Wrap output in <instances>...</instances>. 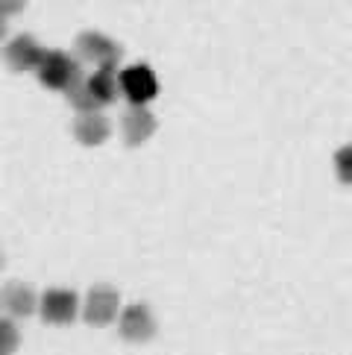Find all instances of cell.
Returning <instances> with one entry per match:
<instances>
[{
	"label": "cell",
	"mask_w": 352,
	"mask_h": 355,
	"mask_svg": "<svg viewBox=\"0 0 352 355\" xmlns=\"http://www.w3.org/2000/svg\"><path fill=\"white\" fill-rule=\"evenodd\" d=\"M39 83L47 85V88H56V92H68L77 83H82L80 77V62L71 59L68 53H62V50H47L42 65H39Z\"/></svg>",
	"instance_id": "6da1fadb"
},
{
	"label": "cell",
	"mask_w": 352,
	"mask_h": 355,
	"mask_svg": "<svg viewBox=\"0 0 352 355\" xmlns=\"http://www.w3.org/2000/svg\"><path fill=\"white\" fill-rule=\"evenodd\" d=\"M77 56L82 62H91L97 68H109L115 71L118 59H121V47L106 39L103 33H94V30H85L77 35Z\"/></svg>",
	"instance_id": "7a4b0ae2"
},
{
	"label": "cell",
	"mask_w": 352,
	"mask_h": 355,
	"mask_svg": "<svg viewBox=\"0 0 352 355\" xmlns=\"http://www.w3.org/2000/svg\"><path fill=\"white\" fill-rule=\"evenodd\" d=\"M121 92L132 106H147L159 94V80L147 65H130L121 71Z\"/></svg>",
	"instance_id": "3957f363"
},
{
	"label": "cell",
	"mask_w": 352,
	"mask_h": 355,
	"mask_svg": "<svg viewBox=\"0 0 352 355\" xmlns=\"http://www.w3.org/2000/svg\"><path fill=\"white\" fill-rule=\"evenodd\" d=\"M118 309H121L118 291L109 285H94L85 297L82 317H85V323H91V326H109L118 317Z\"/></svg>",
	"instance_id": "277c9868"
},
{
	"label": "cell",
	"mask_w": 352,
	"mask_h": 355,
	"mask_svg": "<svg viewBox=\"0 0 352 355\" xmlns=\"http://www.w3.org/2000/svg\"><path fill=\"white\" fill-rule=\"evenodd\" d=\"M118 329H121V338L132 340V344H144V340L156 335V317L144 302H132V306L121 311Z\"/></svg>",
	"instance_id": "5b68a950"
},
{
	"label": "cell",
	"mask_w": 352,
	"mask_h": 355,
	"mask_svg": "<svg viewBox=\"0 0 352 355\" xmlns=\"http://www.w3.org/2000/svg\"><path fill=\"white\" fill-rule=\"evenodd\" d=\"M80 311V297L68 288H50L42 297V317L53 326H65L71 323Z\"/></svg>",
	"instance_id": "8992f818"
},
{
	"label": "cell",
	"mask_w": 352,
	"mask_h": 355,
	"mask_svg": "<svg viewBox=\"0 0 352 355\" xmlns=\"http://www.w3.org/2000/svg\"><path fill=\"white\" fill-rule=\"evenodd\" d=\"M44 53L47 50H42V44L33 35H15L6 44V62L12 71H39Z\"/></svg>",
	"instance_id": "52a82bcc"
},
{
	"label": "cell",
	"mask_w": 352,
	"mask_h": 355,
	"mask_svg": "<svg viewBox=\"0 0 352 355\" xmlns=\"http://www.w3.org/2000/svg\"><path fill=\"white\" fill-rule=\"evenodd\" d=\"M121 126H123V138H127V144L138 147L156 132V118H153V112H150L147 106H132V109H127Z\"/></svg>",
	"instance_id": "ba28073f"
},
{
	"label": "cell",
	"mask_w": 352,
	"mask_h": 355,
	"mask_svg": "<svg viewBox=\"0 0 352 355\" xmlns=\"http://www.w3.org/2000/svg\"><path fill=\"white\" fill-rule=\"evenodd\" d=\"M73 135L85 147H100L109 138V121L100 112H88V115H80L73 121Z\"/></svg>",
	"instance_id": "9c48e42d"
},
{
	"label": "cell",
	"mask_w": 352,
	"mask_h": 355,
	"mask_svg": "<svg viewBox=\"0 0 352 355\" xmlns=\"http://www.w3.org/2000/svg\"><path fill=\"white\" fill-rule=\"evenodd\" d=\"M3 309L12 317H30L35 311V294L30 285L24 282H9L3 288Z\"/></svg>",
	"instance_id": "30bf717a"
},
{
	"label": "cell",
	"mask_w": 352,
	"mask_h": 355,
	"mask_svg": "<svg viewBox=\"0 0 352 355\" xmlns=\"http://www.w3.org/2000/svg\"><path fill=\"white\" fill-rule=\"evenodd\" d=\"M88 85H91L97 103H100V106H109L112 100L118 97L121 77H115V71H109V68H97L91 77H88Z\"/></svg>",
	"instance_id": "8fae6325"
},
{
	"label": "cell",
	"mask_w": 352,
	"mask_h": 355,
	"mask_svg": "<svg viewBox=\"0 0 352 355\" xmlns=\"http://www.w3.org/2000/svg\"><path fill=\"white\" fill-rule=\"evenodd\" d=\"M65 97H68V103L80 112V115H88V112H97L100 109V103H97V97L91 92V85H88V80H82V83H77L73 88H68Z\"/></svg>",
	"instance_id": "7c38bea8"
},
{
	"label": "cell",
	"mask_w": 352,
	"mask_h": 355,
	"mask_svg": "<svg viewBox=\"0 0 352 355\" xmlns=\"http://www.w3.org/2000/svg\"><path fill=\"white\" fill-rule=\"evenodd\" d=\"M335 171H337V180L352 185V144L341 147L335 153Z\"/></svg>",
	"instance_id": "4fadbf2b"
},
{
	"label": "cell",
	"mask_w": 352,
	"mask_h": 355,
	"mask_svg": "<svg viewBox=\"0 0 352 355\" xmlns=\"http://www.w3.org/2000/svg\"><path fill=\"white\" fill-rule=\"evenodd\" d=\"M0 335H3V355H12L18 347V332H15V326H12V320H3L0 323Z\"/></svg>",
	"instance_id": "5bb4252c"
},
{
	"label": "cell",
	"mask_w": 352,
	"mask_h": 355,
	"mask_svg": "<svg viewBox=\"0 0 352 355\" xmlns=\"http://www.w3.org/2000/svg\"><path fill=\"white\" fill-rule=\"evenodd\" d=\"M24 6H27V0H0V9H3V15H15V12H21Z\"/></svg>",
	"instance_id": "9a60e30c"
}]
</instances>
